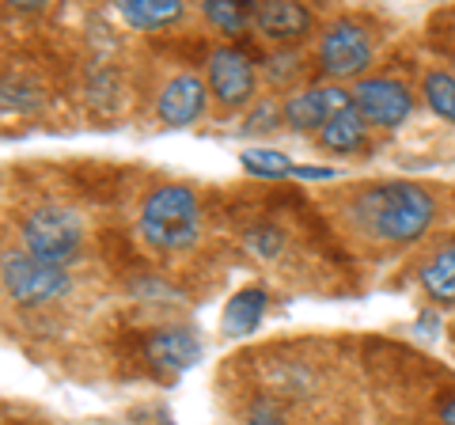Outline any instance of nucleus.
<instances>
[{
  "instance_id": "obj_1",
  "label": "nucleus",
  "mask_w": 455,
  "mask_h": 425,
  "mask_svg": "<svg viewBox=\"0 0 455 425\" xmlns=\"http://www.w3.org/2000/svg\"><path fill=\"white\" fill-rule=\"evenodd\" d=\"M436 221V197L418 182H372L349 202V224L376 244H418Z\"/></svg>"
},
{
  "instance_id": "obj_2",
  "label": "nucleus",
  "mask_w": 455,
  "mask_h": 425,
  "mask_svg": "<svg viewBox=\"0 0 455 425\" xmlns=\"http://www.w3.org/2000/svg\"><path fill=\"white\" fill-rule=\"evenodd\" d=\"M140 236L160 251H182L202 236V209L187 187H160L140 205Z\"/></svg>"
},
{
  "instance_id": "obj_3",
  "label": "nucleus",
  "mask_w": 455,
  "mask_h": 425,
  "mask_svg": "<svg viewBox=\"0 0 455 425\" xmlns=\"http://www.w3.org/2000/svg\"><path fill=\"white\" fill-rule=\"evenodd\" d=\"M23 244H27V254H35V259H42L46 266L65 270V266L80 254L84 224H80L76 212L65 209V205L35 209L23 224Z\"/></svg>"
},
{
  "instance_id": "obj_4",
  "label": "nucleus",
  "mask_w": 455,
  "mask_h": 425,
  "mask_svg": "<svg viewBox=\"0 0 455 425\" xmlns=\"http://www.w3.org/2000/svg\"><path fill=\"white\" fill-rule=\"evenodd\" d=\"M0 277H4V289L12 293L16 304H46L53 296H61L68 289V274L57 270V266H46L42 259L27 251H8L0 259Z\"/></svg>"
},
{
  "instance_id": "obj_5",
  "label": "nucleus",
  "mask_w": 455,
  "mask_h": 425,
  "mask_svg": "<svg viewBox=\"0 0 455 425\" xmlns=\"http://www.w3.org/2000/svg\"><path fill=\"white\" fill-rule=\"evenodd\" d=\"M372 65V38L361 23L353 20H334L319 38V68L331 80H349L368 73Z\"/></svg>"
},
{
  "instance_id": "obj_6",
  "label": "nucleus",
  "mask_w": 455,
  "mask_h": 425,
  "mask_svg": "<svg viewBox=\"0 0 455 425\" xmlns=\"http://www.w3.org/2000/svg\"><path fill=\"white\" fill-rule=\"evenodd\" d=\"M349 99L357 107V115L368 125H379V130H398L414 115V92L395 76H364L353 84Z\"/></svg>"
},
{
  "instance_id": "obj_7",
  "label": "nucleus",
  "mask_w": 455,
  "mask_h": 425,
  "mask_svg": "<svg viewBox=\"0 0 455 425\" xmlns=\"http://www.w3.org/2000/svg\"><path fill=\"white\" fill-rule=\"evenodd\" d=\"M209 92L217 95V103L228 110H239L251 103L254 95V65L247 61V53H239L232 46H220L209 53Z\"/></svg>"
},
{
  "instance_id": "obj_8",
  "label": "nucleus",
  "mask_w": 455,
  "mask_h": 425,
  "mask_svg": "<svg viewBox=\"0 0 455 425\" xmlns=\"http://www.w3.org/2000/svg\"><path fill=\"white\" fill-rule=\"evenodd\" d=\"M353 103L349 92L334 88V84H326V88H307V92H296L281 103L284 110V125L296 133H311V130H323L326 122H331L338 110H346Z\"/></svg>"
},
{
  "instance_id": "obj_9",
  "label": "nucleus",
  "mask_w": 455,
  "mask_h": 425,
  "mask_svg": "<svg viewBox=\"0 0 455 425\" xmlns=\"http://www.w3.org/2000/svg\"><path fill=\"white\" fill-rule=\"evenodd\" d=\"M205 103H209V92H205L202 80L197 76H175L160 92L156 110H160V118L167 125H190V122H197L205 115Z\"/></svg>"
},
{
  "instance_id": "obj_10",
  "label": "nucleus",
  "mask_w": 455,
  "mask_h": 425,
  "mask_svg": "<svg viewBox=\"0 0 455 425\" xmlns=\"http://www.w3.org/2000/svg\"><path fill=\"white\" fill-rule=\"evenodd\" d=\"M254 27L269 42H296L311 31V12L304 4H289V0H269V4L254 8Z\"/></svg>"
},
{
  "instance_id": "obj_11",
  "label": "nucleus",
  "mask_w": 455,
  "mask_h": 425,
  "mask_svg": "<svg viewBox=\"0 0 455 425\" xmlns=\"http://www.w3.org/2000/svg\"><path fill=\"white\" fill-rule=\"evenodd\" d=\"M197 357H202V342L187 327H171L148 338V361L164 373H187L190 365H197Z\"/></svg>"
},
{
  "instance_id": "obj_12",
  "label": "nucleus",
  "mask_w": 455,
  "mask_h": 425,
  "mask_svg": "<svg viewBox=\"0 0 455 425\" xmlns=\"http://www.w3.org/2000/svg\"><path fill=\"white\" fill-rule=\"evenodd\" d=\"M418 281H421V289H425V296H429L433 304L455 308V239L440 244L429 259L421 262Z\"/></svg>"
},
{
  "instance_id": "obj_13",
  "label": "nucleus",
  "mask_w": 455,
  "mask_h": 425,
  "mask_svg": "<svg viewBox=\"0 0 455 425\" xmlns=\"http://www.w3.org/2000/svg\"><path fill=\"white\" fill-rule=\"evenodd\" d=\"M319 145L326 152H341V156L361 152L368 145V122L357 115V107L349 103L346 110H338V115L319 130Z\"/></svg>"
},
{
  "instance_id": "obj_14",
  "label": "nucleus",
  "mask_w": 455,
  "mask_h": 425,
  "mask_svg": "<svg viewBox=\"0 0 455 425\" xmlns=\"http://www.w3.org/2000/svg\"><path fill=\"white\" fill-rule=\"evenodd\" d=\"M266 301H269V296H266V289H259V285L239 289L232 301H228V308H224V319H220L224 334H232V338L251 334V331L262 323V316H266Z\"/></svg>"
},
{
  "instance_id": "obj_15",
  "label": "nucleus",
  "mask_w": 455,
  "mask_h": 425,
  "mask_svg": "<svg viewBox=\"0 0 455 425\" xmlns=\"http://www.w3.org/2000/svg\"><path fill=\"white\" fill-rule=\"evenodd\" d=\"M118 12L137 31H160V27L175 23L182 16V4L179 0H122Z\"/></svg>"
},
{
  "instance_id": "obj_16",
  "label": "nucleus",
  "mask_w": 455,
  "mask_h": 425,
  "mask_svg": "<svg viewBox=\"0 0 455 425\" xmlns=\"http://www.w3.org/2000/svg\"><path fill=\"white\" fill-rule=\"evenodd\" d=\"M421 95H425V103L433 107V115H440L444 122L455 125V73H448V68H433V73H425Z\"/></svg>"
},
{
  "instance_id": "obj_17",
  "label": "nucleus",
  "mask_w": 455,
  "mask_h": 425,
  "mask_svg": "<svg viewBox=\"0 0 455 425\" xmlns=\"http://www.w3.org/2000/svg\"><path fill=\"white\" fill-rule=\"evenodd\" d=\"M202 12H205V20L212 27H220L224 35H239V31H247V27H254V8L239 4V0H205Z\"/></svg>"
},
{
  "instance_id": "obj_18",
  "label": "nucleus",
  "mask_w": 455,
  "mask_h": 425,
  "mask_svg": "<svg viewBox=\"0 0 455 425\" xmlns=\"http://www.w3.org/2000/svg\"><path fill=\"white\" fill-rule=\"evenodd\" d=\"M243 167L254 175H266V179H281V175H292V160L277 148H247L243 152Z\"/></svg>"
},
{
  "instance_id": "obj_19",
  "label": "nucleus",
  "mask_w": 455,
  "mask_h": 425,
  "mask_svg": "<svg viewBox=\"0 0 455 425\" xmlns=\"http://www.w3.org/2000/svg\"><path fill=\"white\" fill-rule=\"evenodd\" d=\"M300 53L296 50H277V53H269V61H266V76L274 80V84H289L300 76Z\"/></svg>"
},
{
  "instance_id": "obj_20",
  "label": "nucleus",
  "mask_w": 455,
  "mask_h": 425,
  "mask_svg": "<svg viewBox=\"0 0 455 425\" xmlns=\"http://www.w3.org/2000/svg\"><path fill=\"white\" fill-rule=\"evenodd\" d=\"M247 247H251V254H259V259H274L284 247V236L277 229H254L247 236Z\"/></svg>"
},
{
  "instance_id": "obj_21",
  "label": "nucleus",
  "mask_w": 455,
  "mask_h": 425,
  "mask_svg": "<svg viewBox=\"0 0 455 425\" xmlns=\"http://www.w3.org/2000/svg\"><path fill=\"white\" fill-rule=\"evenodd\" d=\"M284 122V110L277 107V103H269V99H266V103L259 107V110H254V115L247 118V125H243V130H259V133H266V130H277V125Z\"/></svg>"
},
{
  "instance_id": "obj_22",
  "label": "nucleus",
  "mask_w": 455,
  "mask_h": 425,
  "mask_svg": "<svg viewBox=\"0 0 455 425\" xmlns=\"http://www.w3.org/2000/svg\"><path fill=\"white\" fill-rule=\"evenodd\" d=\"M247 425H284V418H281V414H277V410L269 406V403H259V406L251 410Z\"/></svg>"
},
{
  "instance_id": "obj_23",
  "label": "nucleus",
  "mask_w": 455,
  "mask_h": 425,
  "mask_svg": "<svg viewBox=\"0 0 455 425\" xmlns=\"http://www.w3.org/2000/svg\"><path fill=\"white\" fill-rule=\"evenodd\" d=\"M296 175H304V179H334L331 167H300Z\"/></svg>"
},
{
  "instance_id": "obj_24",
  "label": "nucleus",
  "mask_w": 455,
  "mask_h": 425,
  "mask_svg": "<svg viewBox=\"0 0 455 425\" xmlns=\"http://www.w3.org/2000/svg\"><path fill=\"white\" fill-rule=\"evenodd\" d=\"M440 421H444V425H455V395L440 403Z\"/></svg>"
}]
</instances>
